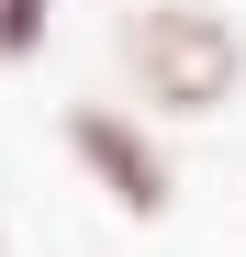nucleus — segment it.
Segmentation results:
<instances>
[{"mask_svg": "<svg viewBox=\"0 0 246 257\" xmlns=\"http://www.w3.org/2000/svg\"><path fill=\"white\" fill-rule=\"evenodd\" d=\"M123 78L157 101V112H224L235 101V78H246V45H235V23L224 12H201V0H146V12H123Z\"/></svg>", "mask_w": 246, "mask_h": 257, "instance_id": "nucleus-1", "label": "nucleus"}, {"mask_svg": "<svg viewBox=\"0 0 246 257\" xmlns=\"http://www.w3.org/2000/svg\"><path fill=\"white\" fill-rule=\"evenodd\" d=\"M45 23H56V0H0V67H23L45 45Z\"/></svg>", "mask_w": 246, "mask_h": 257, "instance_id": "nucleus-3", "label": "nucleus"}, {"mask_svg": "<svg viewBox=\"0 0 246 257\" xmlns=\"http://www.w3.org/2000/svg\"><path fill=\"white\" fill-rule=\"evenodd\" d=\"M56 135H67V157L90 168V179H101V201H112V212L157 224V212L179 201V168L157 157V135H146L135 112H112V101H78V112L56 123Z\"/></svg>", "mask_w": 246, "mask_h": 257, "instance_id": "nucleus-2", "label": "nucleus"}]
</instances>
